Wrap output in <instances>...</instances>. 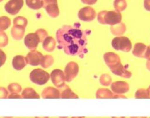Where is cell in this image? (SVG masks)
<instances>
[{"instance_id":"cell-14","label":"cell","mask_w":150,"mask_h":118,"mask_svg":"<svg viewBox=\"0 0 150 118\" xmlns=\"http://www.w3.org/2000/svg\"><path fill=\"white\" fill-rule=\"evenodd\" d=\"M72 118H81V117H73Z\"/></svg>"},{"instance_id":"cell-2","label":"cell","mask_w":150,"mask_h":118,"mask_svg":"<svg viewBox=\"0 0 150 118\" xmlns=\"http://www.w3.org/2000/svg\"><path fill=\"white\" fill-rule=\"evenodd\" d=\"M121 15L115 11H101L98 15V20L102 24L114 25L119 23L121 20Z\"/></svg>"},{"instance_id":"cell-12","label":"cell","mask_w":150,"mask_h":118,"mask_svg":"<svg viewBox=\"0 0 150 118\" xmlns=\"http://www.w3.org/2000/svg\"><path fill=\"white\" fill-rule=\"evenodd\" d=\"M22 97L24 98H39V94H37L34 89L31 88H26L24 89L22 94Z\"/></svg>"},{"instance_id":"cell-6","label":"cell","mask_w":150,"mask_h":118,"mask_svg":"<svg viewBox=\"0 0 150 118\" xmlns=\"http://www.w3.org/2000/svg\"><path fill=\"white\" fill-rule=\"evenodd\" d=\"M25 58L28 64L33 66H37L42 62L44 57L40 52L33 50L30 52Z\"/></svg>"},{"instance_id":"cell-3","label":"cell","mask_w":150,"mask_h":118,"mask_svg":"<svg viewBox=\"0 0 150 118\" xmlns=\"http://www.w3.org/2000/svg\"><path fill=\"white\" fill-rule=\"evenodd\" d=\"M50 76L48 73L40 69L33 70L30 75L31 81L39 85H45L49 79Z\"/></svg>"},{"instance_id":"cell-5","label":"cell","mask_w":150,"mask_h":118,"mask_svg":"<svg viewBox=\"0 0 150 118\" xmlns=\"http://www.w3.org/2000/svg\"><path fill=\"white\" fill-rule=\"evenodd\" d=\"M41 42L38 33H30L26 35L24 39V43L27 48L31 50H35Z\"/></svg>"},{"instance_id":"cell-13","label":"cell","mask_w":150,"mask_h":118,"mask_svg":"<svg viewBox=\"0 0 150 118\" xmlns=\"http://www.w3.org/2000/svg\"><path fill=\"white\" fill-rule=\"evenodd\" d=\"M26 3L29 7L34 10L39 9L44 5L43 1H26Z\"/></svg>"},{"instance_id":"cell-1","label":"cell","mask_w":150,"mask_h":118,"mask_svg":"<svg viewBox=\"0 0 150 118\" xmlns=\"http://www.w3.org/2000/svg\"><path fill=\"white\" fill-rule=\"evenodd\" d=\"M76 23L73 26L64 25L56 33L58 47L62 49L68 55L83 58L88 52V33L81 29L80 24Z\"/></svg>"},{"instance_id":"cell-10","label":"cell","mask_w":150,"mask_h":118,"mask_svg":"<svg viewBox=\"0 0 150 118\" xmlns=\"http://www.w3.org/2000/svg\"><path fill=\"white\" fill-rule=\"evenodd\" d=\"M43 7L46 9L48 14L52 18H56L59 15L57 1H43Z\"/></svg>"},{"instance_id":"cell-8","label":"cell","mask_w":150,"mask_h":118,"mask_svg":"<svg viewBox=\"0 0 150 118\" xmlns=\"http://www.w3.org/2000/svg\"><path fill=\"white\" fill-rule=\"evenodd\" d=\"M78 16L81 20L83 21L93 20L96 17V12L93 8L84 7L79 11Z\"/></svg>"},{"instance_id":"cell-11","label":"cell","mask_w":150,"mask_h":118,"mask_svg":"<svg viewBox=\"0 0 150 118\" xmlns=\"http://www.w3.org/2000/svg\"><path fill=\"white\" fill-rule=\"evenodd\" d=\"M27 62L26 61V58L22 55H17L12 60V65L15 69L17 70H21L23 69Z\"/></svg>"},{"instance_id":"cell-9","label":"cell","mask_w":150,"mask_h":118,"mask_svg":"<svg viewBox=\"0 0 150 118\" xmlns=\"http://www.w3.org/2000/svg\"><path fill=\"white\" fill-rule=\"evenodd\" d=\"M51 79L53 83L57 88H61L64 85V75L60 70H54L51 73Z\"/></svg>"},{"instance_id":"cell-7","label":"cell","mask_w":150,"mask_h":118,"mask_svg":"<svg viewBox=\"0 0 150 118\" xmlns=\"http://www.w3.org/2000/svg\"><path fill=\"white\" fill-rule=\"evenodd\" d=\"M23 5V1H10L5 5V10L11 15H16Z\"/></svg>"},{"instance_id":"cell-4","label":"cell","mask_w":150,"mask_h":118,"mask_svg":"<svg viewBox=\"0 0 150 118\" xmlns=\"http://www.w3.org/2000/svg\"><path fill=\"white\" fill-rule=\"evenodd\" d=\"M112 46L117 50H122L129 52L132 48L130 40L126 37H118L113 39L112 42Z\"/></svg>"}]
</instances>
